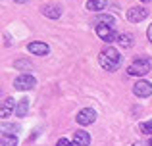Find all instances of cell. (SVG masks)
<instances>
[{
    "label": "cell",
    "mask_w": 152,
    "mask_h": 146,
    "mask_svg": "<svg viewBox=\"0 0 152 146\" xmlns=\"http://www.w3.org/2000/svg\"><path fill=\"white\" fill-rule=\"evenodd\" d=\"M98 62H100V65L106 71H115V69L121 65L123 62V56L119 50H115L114 46H106V48L100 52V56H98Z\"/></svg>",
    "instance_id": "6da1fadb"
},
{
    "label": "cell",
    "mask_w": 152,
    "mask_h": 146,
    "mask_svg": "<svg viewBox=\"0 0 152 146\" xmlns=\"http://www.w3.org/2000/svg\"><path fill=\"white\" fill-rule=\"evenodd\" d=\"M150 62L146 60V58H137V60L133 62V64L127 68V73L133 75V77H142V75H146L150 71Z\"/></svg>",
    "instance_id": "7a4b0ae2"
},
{
    "label": "cell",
    "mask_w": 152,
    "mask_h": 146,
    "mask_svg": "<svg viewBox=\"0 0 152 146\" xmlns=\"http://www.w3.org/2000/svg\"><path fill=\"white\" fill-rule=\"evenodd\" d=\"M96 35H98V38L104 41V42H114V41L119 38V33H115L114 27L102 25V23H96Z\"/></svg>",
    "instance_id": "3957f363"
},
{
    "label": "cell",
    "mask_w": 152,
    "mask_h": 146,
    "mask_svg": "<svg viewBox=\"0 0 152 146\" xmlns=\"http://www.w3.org/2000/svg\"><path fill=\"white\" fill-rule=\"evenodd\" d=\"M35 85H37V79L29 73H23L18 79H14V89L15 90H31Z\"/></svg>",
    "instance_id": "277c9868"
},
{
    "label": "cell",
    "mask_w": 152,
    "mask_h": 146,
    "mask_svg": "<svg viewBox=\"0 0 152 146\" xmlns=\"http://www.w3.org/2000/svg\"><path fill=\"white\" fill-rule=\"evenodd\" d=\"M146 15H148V12L142 6H135V8H129V10H127V19H129L131 23H141L142 19H146Z\"/></svg>",
    "instance_id": "5b68a950"
},
{
    "label": "cell",
    "mask_w": 152,
    "mask_h": 146,
    "mask_svg": "<svg viewBox=\"0 0 152 146\" xmlns=\"http://www.w3.org/2000/svg\"><path fill=\"white\" fill-rule=\"evenodd\" d=\"M133 92L137 94V96H141V98L152 96V83H148V81H137L135 86H133Z\"/></svg>",
    "instance_id": "8992f818"
},
{
    "label": "cell",
    "mask_w": 152,
    "mask_h": 146,
    "mask_svg": "<svg viewBox=\"0 0 152 146\" xmlns=\"http://www.w3.org/2000/svg\"><path fill=\"white\" fill-rule=\"evenodd\" d=\"M77 123L79 125H91L94 119H96V112H94L93 108H85V110H81V112L77 113Z\"/></svg>",
    "instance_id": "52a82bcc"
},
{
    "label": "cell",
    "mask_w": 152,
    "mask_h": 146,
    "mask_svg": "<svg viewBox=\"0 0 152 146\" xmlns=\"http://www.w3.org/2000/svg\"><path fill=\"white\" fill-rule=\"evenodd\" d=\"M27 50H29L31 54H35V56H46V54L50 52L48 44H45V42H29V44H27Z\"/></svg>",
    "instance_id": "ba28073f"
},
{
    "label": "cell",
    "mask_w": 152,
    "mask_h": 146,
    "mask_svg": "<svg viewBox=\"0 0 152 146\" xmlns=\"http://www.w3.org/2000/svg\"><path fill=\"white\" fill-rule=\"evenodd\" d=\"M62 6L60 4H48V6L42 8V14L46 15L48 19H60V15H62Z\"/></svg>",
    "instance_id": "9c48e42d"
},
{
    "label": "cell",
    "mask_w": 152,
    "mask_h": 146,
    "mask_svg": "<svg viewBox=\"0 0 152 146\" xmlns=\"http://www.w3.org/2000/svg\"><path fill=\"white\" fill-rule=\"evenodd\" d=\"M73 144L75 146H89L91 144V135L87 131H75L73 133Z\"/></svg>",
    "instance_id": "30bf717a"
},
{
    "label": "cell",
    "mask_w": 152,
    "mask_h": 146,
    "mask_svg": "<svg viewBox=\"0 0 152 146\" xmlns=\"http://www.w3.org/2000/svg\"><path fill=\"white\" fill-rule=\"evenodd\" d=\"M15 110V104H14V98H6V100L2 102V108H0V115L6 119L8 115H10L12 112Z\"/></svg>",
    "instance_id": "8fae6325"
},
{
    "label": "cell",
    "mask_w": 152,
    "mask_h": 146,
    "mask_svg": "<svg viewBox=\"0 0 152 146\" xmlns=\"http://www.w3.org/2000/svg\"><path fill=\"white\" fill-rule=\"evenodd\" d=\"M108 6V0H87V10L91 12H100Z\"/></svg>",
    "instance_id": "7c38bea8"
},
{
    "label": "cell",
    "mask_w": 152,
    "mask_h": 146,
    "mask_svg": "<svg viewBox=\"0 0 152 146\" xmlns=\"http://www.w3.org/2000/svg\"><path fill=\"white\" fill-rule=\"evenodd\" d=\"M27 110H29V100H27V98H23V100L15 106V113H18L19 117H25L27 115Z\"/></svg>",
    "instance_id": "4fadbf2b"
},
{
    "label": "cell",
    "mask_w": 152,
    "mask_h": 146,
    "mask_svg": "<svg viewBox=\"0 0 152 146\" xmlns=\"http://www.w3.org/2000/svg\"><path fill=\"white\" fill-rule=\"evenodd\" d=\"M118 42L121 44V48H129V46H133V35L125 33V35H119Z\"/></svg>",
    "instance_id": "5bb4252c"
},
{
    "label": "cell",
    "mask_w": 152,
    "mask_h": 146,
    "mask_svg": "<svg viewBox=\"0 0 152 146\" xmlns=\"http://www.w3.org/2000/svg\"><path fill=\"white\" fill-rule=\"evenodd\" d=\"M96 23H102V25H110V27H114L115 17H114V15H110V14H106V15H98V17H96Z\"/></svg>",
    "instance_id": "9a60e30c"
},
{
    "label": "cell",
    "mask_w": 152,
    "mask_h": 146,
    "mask_svg": "<svg viewBox=\"0 0 152 146\" xmlns=\"http://www.w3.org/2000/svg\"><path fill=\"white\" fill-rule=\"evenodd\" d=\"M14 68L25 69V71H31V69H33V64H31V62H27V60H15V62H14Z\"/></svg>",
    "instance_id": "2e32d148"
},
{
    "label": "cell",
    "mask_w": 152,
    "mask_h": 146,
    "mask_svg": "<svg viewBox=\"0 0 152 146\" xmlns=\"http://www.w3.org/2000/svg\"><path fill=\"white\" fill-rule=\"evenodd\" d=\"M2 144H18V137H15V135H8V133H2Z\"/></svg>",
    "instance_id": "e0dca14e"
},
{
    "label": "cell",
    "mask_w": 152,
    "mask_h": 146,
    "mask_svg": "<svg viewBox=\"0 0 152 146\" xmlns=\"http://www.w3.org/2000/svg\"><path fill=\"white\" fill-rule=\"evenodd\" d=\"M141 133H145V135H150V137H152V119L145 121V123H141Z\"/></svg>",
    "instance_id": "ac0fdd59"
},
{
    "label": "cell",
    "mask_w": 152,
    "mask_h": 146,
    "mask_svg": "<svg viewBox=\"0 0 152 146\" xmlns=\"http://www.w3.org/2000/svg\"><path fill=\"white\" fill-rule=\"evenodd\" d=\"M56 146H75V144H73V142H69L67 139H60L58 142H56Z\"/></svg>",
    "instance_id": "d6986e66"
},
{
    "label": "cell",
    "mask_w": 152,
    "mask_h": 146,
    "mask_svg": "<svg viewBox=\"0 0 152 146\" xmlns=\"http://www.w3.org/2000/svg\"><path fill=\"white\" fill-rule=\"evenodd\" d=\"M148 41H150V42H152V25H150V27H148Z\"/></svg>",
    "instance_id": "ffe728a7"
},
{
    "label": "cell",
    "mask_w": 152,
    "mask_h": 146,
    "mask_svg": "<svg viewBox=\"0 0 152 146\" xmlns=\"http://www.w3.org/2000/svg\"><path fill=\"white\" fill-rule=\"evenodd\" d=\"M14 2H15V4H27L29 0H14Z\"/></svg>",
    "instance_id": "44dd1931"
},
{
    "label": "cell",
    "mask_w": 152,
    "mask_h": 146,
    "mask_svg": "<svg viewBox=\"0 0 152 146\" xmlns=\"http://www.w3.org/2000/svg\"><path fill=\"white\" fill-rule=\"evenodd\" d=\"M135 146H150V144H148V142H137Z\"/></svg>",
    "instance_id": "7402d4cb"
},
{
    "label": "cell",
    "mask_w": 152,
    "mask_h": 146,
    "mask_svg": "<svg viewBox=\"0 0 152 146\" xmlns=\"http://www.w3.org/2000/svg\"><path fill=\"white\" fill-rule=\"evenodd\" d=\"M148 144H150V146H152V137H150V140H148Z\"/></svg>",
    "instance_id": "603a6c76"
},
{
    "label": "cell",
    "mask_w": 152,
    "mask_h": 146,
    "mask_svg": "<svg viewBox=\"0 0 152 146\" xmlns=\"http://www.w3.org/2000/svg\"><path fill=\"white\" fill-rule=\"evenodd\" d=\"M141 2H148V0H141Z\"/></svg>",
    "instance_id": "cb8c5ba5"
}]
</instances>
